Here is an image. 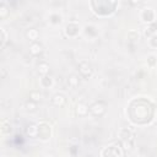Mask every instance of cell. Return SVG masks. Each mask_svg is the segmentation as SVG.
I'll return each instance as SVG.
<instances>
[{
	"label": "cell",
	"instance_id": "19",
	"mask_svg": "<svg viewBox=\"0 0 157 157\" xmlns=\"http://www.w3.org/2000/svg\"><path fill=\"white\" fill-rule=\"evenodd\" d=\"M0 36H1V38H0V47H1V49H4L6 43H7V38H9V34L5 31V28H0Z\"/></svg>",
	"mask_w": 157,
	"mask_h": 157
},
{
	"label": "cell",
	"instance_id": "15",
	"mask_svg": "<svg viewBox=\"0 0 157 157\" xmlns=\"http://www.w3.org/2000/svg\"><path fill=\"white\" fill-rule=\"evenodd\" d=\"M144 34L145 37H147V39L150 37H152L153 34H157V22H153L151 25H147L145 31H144Z\"/></svg>",
	"mask_w": 157,
	"mask_h": 157
},
{
	"label": "cell",
	"instance_id": "17",
	"mask_svg": "<svg viewBox=\"0 0 157 157\" xmlns=\"http://www.w3.org/2000/svg\"><path fill=\"white\" fill-rule=\"evenodd\" d=\"M53 85H54V80H53V77H50L49 75L40 77V86H42L43 88H50Z\"/></svg>",
	"mask_w": 157,
	"mask_h": 157
},
{
	"label": "cell",
	"instance_id": "2",
	"mask_svg": "<svg viewBox=\"0 0 157 157\" xmlns=\"http://www.w3.org/2000/svg\"><path fill=\"white\" fill-rule=\"evenodd\" d=\"M119 142L124 147L125 152L131 151L135 146V131L130 128H123L119 130Z\"/></svg>",
	"mask_w": 157,
	"mask_h": 157
},
{
	"label": "cell",
	"instance_id": "12",
	"mask_svg": "<svg viewBox=\"0 0 157 157\" xmlns=\"http://www.w3.org/2000/svg\"><path fill=\"white\" fill-rule=\"evenodd\" d=\"M49 71H50V66H49L48 63L42 61V63H39V64L37 65V72H38L42 77L49 75Z\"/></svg>",
	"mask_w": 157,
	"mask_h": 157
},
{
	"label": "cell",
	"instance_id": "21",
	"mask_svg": "<svg viewBox=\"0 0 157 157\" xmlns=\"http://www.w3.org/2000/svg\"><path fill=\"white\" fill-rule=\"evenodd\" d=\"M29 99L33 101V102H36V103H38L42 99V93L39 91H31L29 92Z\"/></svg>",
	"mask_w": 157,
	"mask_h": 157
},
{
	"label": "cell",
	"instance_id": "27",
	"mask_svg": "<svg viewBox=\"0 0 157 157\" xmlns=\"http://www.w3.org/2000/svg\"><path fill=\"white\" fill-rule=\"evenodd\" d=\"M5 76H6V70L5 69H1V77L5 78Z\"/></svg>",
	"mask_w": 157,
	"mask_h": 157
},
{
	"label": "cell",
	"instance_id": "1",
	"mask_svg": "<svg viewBox=\"0 0 157 157\" xmlns=\"http://www.w3.org/2000/svg\"><path fill=\"white\" fill-rule=\"evenodd\" d=\"M90 6L94 15L99 17H105L113 15L117 11L119 2L114 0H92L90 1Z\"/></svg>",
	"mask_w": 157,
	"mask_h": 157
},
{
	"label": "cell",
	"instance_id": "6",
	"mask_svg": "<svg viewBox=\"0 0 157 157\" xmlns=\"http://www.w3.org/2000/svg\"><path fill=\"white\" fill-rule=\"evenodd\" d=\"M140 18L142 22L151 25V23L156 22V12L151 7H144L140 12Z\"/></svg>",
	"mask_w": 157,
	"mask_h": 157
},
{
	"label": "cell",
	"instance_id": "14",
	"mask_svg": "<svg viewBox=\"0 0 157 157\" xmlns=\"http://www.w3.org/2000/svg\"><path fill=\"white\" fill-rule=\"evenodd\" d=\"M26 38L29 40V42H38V38H39V32L38 29L36 28H28L26 31Z\"/></svg>",
	"mask_w": 157,
	"mask_h": 157
},
{
	"label": "cell",
	"instance_id": "20",
	"mask_svg": "<svg viewBox=\"0 0 157 157\" xmlns=\"http://www.w3.org/2000/svg\"><path fill=\"white\" fill-rule=\"evenodd\" d=\"M140 39V33L139 31H129L128 32V40L129 42H137Z\"/></svg>",
	"mask_w": 157,
	"mask_h": 157
},
{
	"label": "cell",
	"instance_id": "26",
	"mask_svg": "<svg viewBox=\"0 0 157 157\" xmlns=\"http://www.w3.org/2000/svg\"><path fill=\"white\" fill-rule=\"evenodd\" d=\"M50 22L52 23H60L61 22V16L60 15H52L50 16Z\"/></svg>",
	"mask_w": 157,
	"mask_h": 157
},
{
	"label": "cell",
	"instance_id": "13",
	"mask_svg": "<svg viewBox=\"0 0 157 157\" xmlns=\"http://www.w3.org/2000/svg\"><path fill=\"white\" fill-rule=\"evenodd\" d=\"M26 135L29 137H37L38 136V124L31 123L26 126Z\"/></svg>",
	"mask_w": 157,
	"mask_h": 157
},
{
	"label": "cell",
	"instance_id": "3",
	"mask_svg": "<svg viewBox=\"0 0 157 157\" xmlns=\"http://www.w3.org/2000/svg\"><path fill=\"white\" fill-rule=\"evenodd\" d=\"M125 150L119 141L105 146L101 151V157H124Z\"/></svg>",
	"mask_w": 157,
	"mask_h": 157
},
{
	"label": "cell",
	"instance_id": "18",
	"mask_svg": "<svg viewBox=\"0 0 157 157\" xmlns=\"http://www.w3.org/2000/svg\"><path fill=\"white\" fill-rule=\"evenodd\" d=\"M67 85H69L71 88H76V87L80 85V77H78L77 75H75V74L70 75V76L67 77Z\"/></svg>",
	"mask_w": 157,
	"mask_h": 157
},
{
	"label": "cell",
	"instance_id": "16",
	"mask_svg": "<svg viewBox=\"0 0 157 157\" xmlns=\"http://www.w3.org/2000/svg\"><path fill=\"white\" fill-rule=\"evenodd\" d=\"M11 132V124H10V120L6 119V118H2L1 119V134L2 135H7Z\"/></svg>",
	"mask_w": 157,
	"mask_h": 157
},
{
	"label": "cell",
	"instance_id": "24",
	"mask_svg": "<svg viewBox=\"0 0 157 157\" xmlns=\"http://www.w3.org/2000/svg\"><path fill=\"white\" fill-rule=\"evenodd\" d=\"M148 47L152 49H157V34H153L148 38Z\"/></svg>",
	"mask_w": 157,
	"mask_h": 157
},
{
	"label": "cell",
	"instance_id": "22",
	"mask_svg": "<svg viewBox=\"0 0 157 157\" xmlns=\"http://www.w3.org/2000/svg\"><path fill=\"white\" fill-rule=\"evenodd\" d=\"M9 13H10L9 7L4 2H1L0 4V18H6L9 16Z\"/></svg>",
	"mask_w": 157,
	"mask_h": 157
},
{
	"label": "cell",
	"instance_id": "7",
	"mask_svg": "<svg viewBox=\"0 0 157 157\" xmlns=\"http://www.w3.org/2000/svg\"><path fill=\"white\" fill-rule=\"evenodd\" d=\"M80 31H81V27H80V25L78 23H76V22H69L66 26H65V28H64V33H65V36L66 37H69V38H76L78 34H80Z\"/></svg>",
	"mask_w": 157,
	"mask_h": 157
},
{
	"label": "cell",
	"instance_id": "10",
	"mask_svg": "<svg viewBox=\"0 0 157 157\" xmlns=\"http://www.w3.org/2000/svg\"><path fill=\"white\" fill-rule=\"evenodd\" d=\"M43 44L40 43V42H33V43H31L29 44V53H31V55H33V56H38V55H40L42 53H43Z\"/></svg>",
	"mask_w": 157,
	"mask_h": 157
},
{
	"label": "cell",
	"instance_id": "23",
	"mask_svg": "<svg viewBox=\"0 0 157 157\" xmlns=\"http://www.w3.org/2000/svg\"><path fill=\"white\" fill-rule=\"evenodd\" d=\"M25 108H26V110H28V112H34V110H37V103L33 102V101H31V99H28V101H26V103H25Z\"/></svg>",
	"mask_w": 157,
	"mask_h": 157
},
{
	"label": "cell",
	"instance_id": "8",
	"mask_svg": "<svg viewBox=\"0 0 157 157\" xmlns=\"http://www.w3.org/2000/svg\"><path fill=\"white\" fill-rule=\"evenodd\" d=\"M78 72L83 78H88L93 74V67L88 61H81L78 65Z\"/></svg>",
	"mask_w": 157,
	"mask_h": 157
},
{
	"label": "cell",
	"instance_id": "4",
	"mask_svg": "<svg viewBox=\"0 0 157 157\" xmlns=\"http://www.w3.org/2000/svg\"><path fill=\"white\" fill-rule=\"evenodd\" d=\"M52 136V125L47 121H40L38 123V136L40 141H48Z\"/></svg>",
	"mask_w": 157,
	"mask_h": 157
},
{
	"label": "cell",
	"instance_id": "11",
	"mask_svg": "<svg viewBox=\"0 0 157 157\" xmlns=\"http://www.w3.org/2000/svg\"><path fill=\"white\" fill-rule=\"evenodd\" d=\"M52 104L55 107H64L66 104V97L63 93H55L52 97Z\"/></svg>",
	"mask_w": 157,
	"mask_h": 157
},
{
	"label": "cell",
	"instance_id": "9",
	"mask_svg": "<svg viewBox=\"0 0 157 157\" xmlns=\"http://www.w3.org/2000/svg\"><path fill=\"white\" fill-rule=\"evenodd\" d=\"M75 113H76V115H78V117H86V115L90 113V105L86 104L85 102H78V103L76 104Z\"/></svg>",
	"mask_w": 157,
	"mask_h": 157
},
{
	"label": "cell",
	"instance_id": "5",
	"mask_svg": "<svg viewBox=\"0 0 157 157\" xmlns=\"http://www.w3.org/2000/svg\"><path fill=\"white\" fill-rule=\"evenodd\" d=\"M107 110V104L103 101H96L90 105V113L94 117H102L104 115Z\"/></svg>",
	"mask_w": 157,
	"mask_h": 157
},
{
	"label": "cell",
	"instance_id": "25",
	"mask_svg": "<svg viewBox=\"0 0 157 157\" xmlns=\"http://www.w3.org/2000/svg\"><path fill=\"white\" fill-rule=\"evenodd\" d=\"M156 63H157V56L153 55V54L148 55V58H147V65H148V66H155Z\"/></svg>",
	"mask_w": 157,
	"mask_h": 157
}]
</instances>
